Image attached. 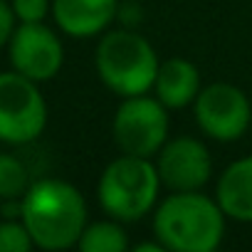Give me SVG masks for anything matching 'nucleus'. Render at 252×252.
<instances>
[{"label":"nucleus","mask_w":252,"mask_h":252,"mask_svg":"<svg viewBox=\"0 0 252 252\" xmlns=\"http://www.w3.org/2000/svg\"><path fill=\"white\" fill-rule=\"evenodd\" d=\"M77 247L82 252H126L129 250V237H126L124 227L109 220H99L84 227Z\"/></svg>","instance_id":"13"},{"label":"nucleus","mask_w":252,"mask_h":252,"mask_svg":"<svg viewBox=\"0 0 252 252\" xmlns=\"http://www.w3.org/2000/svg\"><path fill=\"white\" fill-rule=\"evenodd\" d=\"M195 121L215 141H237L252 121V106L247 94L235 84H210L195 96Z\"/></svg>","instance_id":"7"},{"label":"nucleus","mask_w":252,"mask_h":252,"mask_svg":"<svg viewBox=\"0 0 252 252\" xmlns=\"http://www.w3.org/2000/svg\"><path fill=\"white\" fill-rule=\"evenodd\" d=\"M8 47H10L13 69L30 77L32 82H47L62 69L64 62L62 42L42 23H20Z\"/></svg>","instance_id":"8"},{"label":"nucleus","mask_w":252,"mask_h":252,"mask_svg":"<svg viewBox=\"0 0 252 252\" xmlns=\"http://www.w3.org/2000/svg\"><path fill=\"white\" fill-rule=\"evenodd\" d=\"M119 13L116 0H52V18L69 37H94Z\"/></svg>","instance_id":"10"},{"label":"nucleus","mask_w":252,"mask_h":252,"mask_svg":"<svg viewBox=\"0 0 252 252\" xmlns=\"http://www.w3.org/2000/svg\"><path fill=\"white\" fill-rule=\"evenodd\" d=\"M161 188L158 168L151 158L124 154L114 158L99 178V205L119 222L141 220L156 205Z\"/></svg>","instance_id":"4"},{"label":"nucleus","mask_w":252,"mask_h":252,"mask_svg":"<svg viewBox=\"0 0 252 252\" xmlns=\"http://www.w3.org/2000/svg\"><path fill=\"white\" fill-rule=\"evenodd\" d=\"M156 99L166 109H183L195 101L200 92V72L193 62L183 57H171L158 67L156 74Z\"/></svg>","instance_id":"12"},{"label":"nucleus","mask_w":252,"mask_h":252,"mask_svg":"<svg viewBox=\"0 0 252 252\" xmlns=\"http://www.w3.org/2000/svg\"><path fill=\"white\" fill-rule=\"evenodd\" d=\"M158 176L171 190H200L213 173L210 151L193 136H178L158 151Z\"/></svg>","instance_id":"9"},{"label":"nucleus","mask_w":252,"mask_h":252,"mask_svg":"<svg viewBox=\"0 0 252 252\" xmlns=\"http://www.w3.org/2000/svg\"><path fill=\"white\" fill-rule=\"evenodd\" d=\"M154 232L166 250L210 252L225 235V213L198 190H173L156 210Z\"/></svg>","instance_id":"2"},{"label":"nucleus","mask_w":252,"mask_h":252,"mask_svg":"<svg viewBox=\"0 0 252 252\" xmlns=\"http://www.w3.org/2000/svg\"><path fill=\"white\" fill-rule=\"evenodd\" d=\"M111 134L121 154L151 158L168 139V111L158 99L146 94L124 96L114 114Z\"/></svg>","instance_id":"5"},{"label":"nucleus","mask_w":252,"mask_h":252,"mask_svg":"<svg viewBox=\"0 0 252 252\" xmlns=\"http://www.w3.org/2000/svg\"><path fill=\"white\" fill-rule=\"evenodd\" d=\"M30 188V173L25 163L13 154H0V200L23 198Z\"/></svg>","instance_id":"14"},{"label":"nucleus","mask_w":252,"mask_h":252,"mask_svg":"<svg viewBox=\"0 0 252 252\" xmlns=\"http://www.w3.org/2000/svg\"><path fill=\"white\" fill-rule=\"evenodd\" d=\"M35 240L23 220L5 218L0 222V252H30Z\"/></svg>","instance_id":"15"},{"label":"nucleus","mask_w":252,"mask_h":252,"mask_svg":"<svg viewBox=\"0 0 252 252\" xmlns=\"http://www.w3.org/2000/svg\"><path fill=\"white\" fill-rule=\"evenodd\" d=\"M20 220L30 230L35 247L67 250L79 242L87 227V203L72 183L42 178L23 195Z\"/></svg>","instance_id":"1"},{"label":"nucleus","mask_w":252,"mask_h":252,"mask_svg":"<svg viewBox=\"0 0 252 252\" xmlns=\"http://www.w3.org/2000/svg\"><path fill=\"white\" fill-rule=\"evenodd\" d=\"M215 200L227 218L252 222V156L237 158L220 173Z\"/></svg>","instance_id":"11"},{"label":"nucleus","mask_w":252,"mask_h":252,"mask_svg":"<svg viewBox=\"0 0 252 252\" xmlns=\"http://www.w3.org/2000/svg\"><path fill=\"white\" fill-rule=\"evenodd\" d=\"M47 124V104L37 82L20 72L0 74V141L30 144Z\"/></svg>","instance_id":"6"},{"label":"nucleus","mask_w":252,"mask_h":252,"mask_svg":"<svg viewBox=\"0 0 252 252\" xmlns=\"http://www.w3.org/2000/svg\"><path fill=\"white\" fill-rule=\"evenodd\" d=\"M15 20L18 18H15L13 8L5 3V0H0V50L10 42V37L15 32Z\"/></svg>","instance_id":"17"},{"label":"nucleus","mask_w":252,"mask_h":252,"mask_svg":"<svg viewBox=\"0 0 252 252\" xmlns=\"http://www.w3.org/2000/svg\"><path fill=\"white\" fill-rule=\"evenodd\" d=\"M10 8L20 23H42L52 10V3L50 0H13Z\"/></svg>","instance_id":"16"},{"label":"nucleus","mask_w":252,"mask_h":252,"mask_svg":"<svg viewBox=\"0 0 252 252\" xmlns=\"http://www.w3.org/2000/svg\"><path fill=\"white\" fill-rule=\"evenodd\" d=\"M134 250H136V252H163L166 247H163V245L156 240V242H139Z\"/></svg>","instance_id":"18"},{"label":"nucleus","mask_w":252,"mask_h":252,"mask_svg":"<svg viewBox=\"0 0 252 252\" xmlns=\"http://www.w3.org/2000/svg\"><path fill=\"white\" fill-rule=\"evenodd\" d=\"M94 64L101 82L119 96H136L154 89L161 67L151 42L134 30L106 32L96 45Z\"/></svg>","instance_id":"3"}]
</instances>
